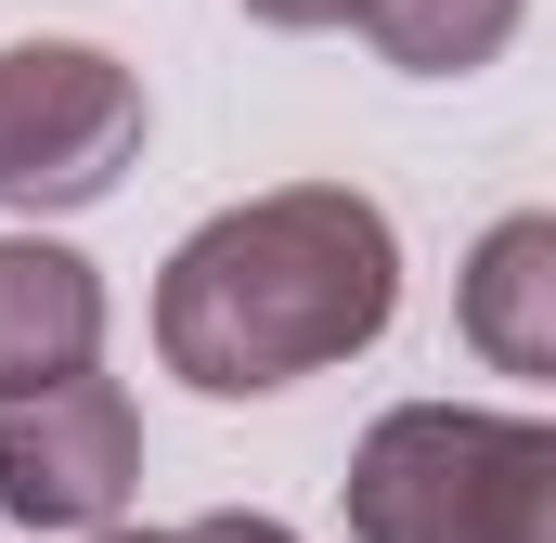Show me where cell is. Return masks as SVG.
Returning a JSON list of instances; mask_svg holds the SVG:
<instances>
[{
  "label": "cell",
  "mask_w": 556,
  "mask_h": 543,
  "mask_svg": "<svg viewBox=\"0 0 556 543\" xmlns=\"http://www.w3.org/2000/svg\"><path fill=\"white\" fill-rule=\"evenodd\" d=\"M402 311V233L363 181H285L220 220H194L155 272V350L207 402H273L298 376H337Z\"/></svg>",
  "instance_id": "obj_1"
},
{
  "label": "cell",
  "mask_w": 556,
  "mask_h": 543,
  "mask_svg": "<svg viewBox=\"0 0 556 543\" xmlns=\"http://www.w3.org/2000/svg\"><path fill=\"white\" fill-rule=\"evenodd\" d=\"M350 543H556V427L402 402L350 440Z\"/></svg>",
  "instance_id": "obj_2"
},
{
  "label": "cell",
  "mask_w": 556,
  "mask_h": 543,
  "mask_svg": "<svg viewBox=\"0 0 556 543\" xmlns=\"http://www.w3.org/2000/svg\"><path fill=\"white\" fill-rule=\"evenodd\" d=\"M142 155V78L104 39H0V207H104Z\"/></svg>",
  "instance_id": "obj_3"
},
{
  "label": "cell",
  "mask_w": 556,
  "mask_h": 543,
  "mask_svg": "<svg viewBox=\"0 0 556 543\" xmlns=\"http://www.w3.org/2000/svg\"><path fill=\"white\" fill-rule=\"evenodd\" d=\"M142 492V414L117 376L0 402V518L13 531H117V505Z\"/></svg>",
  "instance_id": "obj_4"
},
{
  "label": "cell",
  "mask_w": 556,
  "mask_h": 543,
  "mask_svg": "<svg viewBox=\"0 0 556 543\" xmlns=\"http://www.w3.org/2000/svg\"><path fill=\"white\" fill-rule=\"evenodd\" d=\"M104 376V272L52 233H0V402Z\"/></svg>",
  "instance_id": "obj_5"
},
{
  "label": "cell",
  "mask_w": 556,
  "mask_h": 543,
  "mask_svg": "<svg viewBox=\"0 0 556 543\" xmlns=\"http://www.w3.org/2000/svg\"><path fill=\"white\" fill-rule=\"evenodd\" d=\"M453 324L492 376H544L556 389V207H505L466 272H453Z\"/></svg>",
  "instance_id": "obj_6"
},
{
  "label": "cell",
  "mask_w": 556,
  "mask_h": 543,
  "mask_svg": "<svg viewBox=\"0 0 556 543\" xmlns=\"http://www.w3.org/2000/svg\"><path fill=\"white\" fill-rule=\"evenodd\" d=\"M518 13H531V0H376L363 39H376L402 78H479V65L518 39Z\"/></svg>",
  "instance_id": "obj_7"
},
{
  "label": "cell",
  "mask_w": 556,
  "mask_h": 543,
  "mask_svg": "<svg viewBox=\"0 0 556 543\" xmlns=\"http://www.w3.org/2000/svg\"><path fill=\"white\" fill-rule=\"evenodd\" d=\"M260 26H285V39H324V26H363L376 0H247Z\"/></svg>",
  "instance_id": "obj_8"
},
{
  "label": "cell",
  "mask_w": 556,
  "mask_h": 543,
  "mask_svg": "<svg viewBox=\"0 0 556 543\" xmlns=\"http://www.w3.org/2000/svg\"><path fill=\"white\" fill-rule=\"evenodd\" d=\"M194 543H298L285 518H247V505H220V518H194Z\"/></svg>",
  "instance_id": "obj_9"
},
{
  "label": "cell",
  "mask_w": 556,
  "mask_h": 543,
  "mask_svg": "<svg viewBox=\"0 0 556 543\" xmlns=\"http://www.w3.org/2000/svg\"><path fill=\"white\" fill-rule=\"evenodd\" d=\"M91 543H194V531H91Z\"/></svg>",
  "instance_id": "obj_10"
}]
</instances>
